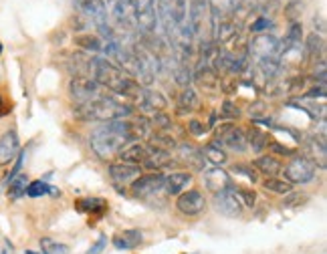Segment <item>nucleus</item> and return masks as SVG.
<instances>
[{"label": "nucleus", "mask_w": 327, "mask_h": 254, "mask_svg": "<svg viewBox=\"0 0 327 254\" xmlns=\"http://www.w3.org/2000/svg\"><path fill=\"white\" fill-rule=\"evenodd\" d=\"M267 29H273V20H269L267 16H259L250 24V33H257V35H263Z\"/></svg>", "instance_id": "obj_38"}, {"label": "nucleus", "mask_w": 327, "mask_h": 254, "mask_svg": "<svg viewBox=\"0 0 327 254\" xmlns=\"http://www.w3.org/2000/svg\"><path fill=\"white\" fill-rule=\"evenodd\" d=\"M202 156H204V160H210L216 166H222V164H226V160H229V158H226V151L220 149V145H214V143H210V145L204 147Z\"/></svg>", "instance_id": "obj_32"}, {"label": "nucleus", "mask_w": 327, "mask_h": 254, "mask_svg": "<svg viewBox=\"0 0 327 254\" xmlns=\"http://www.w3.org/2000/svg\"><path fill=\"white\" fill-rule=\"evenodd\" d=\"M0 254H6V252H0Z\"/></svg>", "instance_id": "obj_52"}, {"label": "nucleus", "mask_w": 327, "mask_h": 254, "mask_svg": "<svg viewBox=\"0 0 327 254\" xmlns=\"http://www.w3.org/2000/svg\"><path fill=\"white\" fill-rule=\"evenodd\" d=\"M41 248L43 254H69V246L53 238H41Z\"/></svg>", "instance_id": "obj_33"}, {"label": "nucleus", "mask_w": 327, "mask_h": 254, "mask_svg": "<svg viewBox=\"0 0 327 254\" xmlns=\"http://www.w3.org/2000/svg\"><path fill=\"white\" fill-rule=\"evenodd\" d=\"M279 48H281V42L277 37L273 35H257L253 41L248 42V53L253 55L257 61H263V59H275L279 57Z\"/></svg>", "instance_id": "obj_8"}, {"label": "nucleus", "mask_w": 327, "mask_h": 254, "mask_svg": "<svg viewBox=\"0 0 327 254\" xmlns=\"http://www.w3.org/2000/svg\"><path fill=\"white\" fill-rule=\"evenodd\" d=\"M263 188L267 192H273V194H289L293 192V184H289L287 180H279V177H267L263 182Z\"/></svg>", "instance_id": "obj_28"}, {"label": "nucleus", "mask_w": 327, "mask_h": 254, "mask_svg": "<svg viewBox=\"0 0 327 254\" xmlns=\"http://www.w3.org/2000/svg\"><path fill=\"white\" fill-rule=\"evenodd\" d=\"M233 2H234V10H238L240 14H246L253 8H257L259 0H233Z\"/></svg>", "instance_id": "obj_39"}, {"label": "nucleus", "mask_w": 327, "mask_h": 254, "mask_svg": "<svg viewBox=\"0 0 327 254\" xmlns=\"http://www.w3.org/2000/svg\"><path fill=\"white\" fill-rule=\"evenodd\" d=\"M305 42H307V44H305V55H307L309 59H317L319 55H323L325 41H323V37H321V35L311 33V35L307 37V41H305Z\"/></svg>", "instance_id": "obj_26"}, {"label": "nucleus", "mask_w": 327, "mask_h": 254, "mask_svg": "<svg viewBox=\"0 0 327 254\" xmlns=\"http://www.w3.org/2000/svg\"><path fill=\"white\" fill-rule=\"evenodd\" d=\"M214 208H216V212L229 216V218H238L242 214L244 206L234 190H224V192L214 194Z\"/></svg>", "instance_id": "obj_11"}, {"label": "nucleus", "mask_w": 327, "mask_h": 254, "mask_svg": "<svg viewBox=\"0 0 327 254\" xmlns=\"http://www.w3.org/2000/svg\"><path fill=\"white\" fill-rule=\"evenodd\" d=\"M93 75L99 85L107 87L117 95H134L138 91V83L125 71L115 67L111 61L93 59Z\"/></svg>", "instance_id": "obj_2"}, {"label": "nucleus", "mask_w": 327, "mask_h": 254, "mask_svg": "<svg viewBox=\"0 0 327 254\" xmlns=\"http://www.w3.org/2000/svg\"><path fill=\"white\" fill-rule=\"evenodd\" d=\"M117 158L121 160V162H125V164H136V166H140V164H143L145 162V158H147V149L140 143V141H134V143H128L125 145L119 154H117Z\"/></svg>", "instance_id": "obj_20"}, {"label": "nucleus", "mask_w": 327, "mask_h": 254, "mask_svg": "<svg viewBox=\"0 0 327 254\" xmlns=\"http://www.w3.org/2000/svg\"><path fill=\"white\" fill-rule=\"evenodd\" d=\"M192 184V173L190 171H174L164 175V190L170 196H180L188 186Z\"/></svg>", "instance_id": "obj_15"}, {"label": "nucleus", "mask_w": 327, "mask_h": 254, "mask_svg": "<svg viewBox=\"0 0 327 254\" xmlns=\"http://www.w3.org/2000/svg\"><path fill=\"white\" fill-rule=\"evenodd\" d=\"M136 2V27L143 33H154L158 27L156 0H134Z\"/></svg>", "instance_id": "obj_9"}, {"label": "nucleus", "mask_w": 327, "mask_h": 254, "mask_svg": "<svg viewBox=\"0 0 327 254\" xmlns=\"http://www.w3.org/2000/svg\"><path fill=\"white\" fill-rule=\"evenodd\" d=\"M141 240H143V234L140 230H125L113 238V246L117 250H134L141 244Z\"/></svg>", "instance_id": "obj_21"}, {"label": "nucleus", "mask_w": 327, "mask_h": 254, "mask_svg": "<svg viewBox=\"0 0 327 254\" xmlns=\"http://www.w3.org/2000/svg\"><path fill=\"white\" fill-rule=\"evenodd\" d=\"M47 194H53V196H57L59 192H57V188L48 186V184H47V182H43V180L31 182V184L27 186V196H31V198H41V196H47Z\"/></svg>", "instance_id": "obj_29"}, {"label": "nucleus", "mask_w": 327, "mask_h": 254, "mask_svg": "<svg viewBox=\"0 0 327 254\" xmlns=\"http://www.w3.org/2000/svg\"><path fill=\"white\" fill-rule=\"evenodd\" d=\"M238 196L242 198V206H248V208H253V206H255V200H257L255 192H250V190H244V188H240V190H238Z\"/></svg>", "instance_id": "obj_42"}, {"label": "nucleus", "mask_w": 327, "mask_h": 254, "mask_svg": "<svg viewBox=\"0 0 327 254\" xmlns=\"http://www.w3.org/2000/svg\"><path fill=\"white\" fill-rule=\"evenodd\" d=\"M313 24H315V33H317V31H319V33H321V35H323V33H325V18H323V16H321V14H319V16H315V18H313Z\"/></svg>", "instance_id": "obj_47"}, {"label": "nucleus", "mask_w": 327, "mask_h": 254, "mask_svg": "<svg viewBox=\"0 0 327 254\" xmlns=\"http://www.w3.org/2000/svg\"><path fill=\"white\" fill-rule=\"evenodd\" d=\"M190 131L194 133V135H204V131H206V127L200 123V121H190Z\"/></svg>", "instance_id": "obj_46"}, {"label": "nucleus", "mask_w": 327, "mask_h": 254, "mask_svg": "<svg viewBox=\"0 0 327 254\" xmlns=\"http://www.w3.org/2000/svg\"><path fill=\"white\" fill-rule=\"evenodd\" d=\"M105 244H107V236H103V234H101V236L97 238V242H95V244L87 250V254H101V252H103V248H105Z\"/></svg>", "instance_id": "obj_43"}, {"label": "nucleus", "mask_w": 327, "mask_h": 254, "mask_svg": "<svg viewBox=\"0 0 327 254\" xmlns=\"http://www.w3.org/2000/svg\"><path fill=\"white\" fill-rule=\"evenodd\" d=\"M301 12H303V2L301 0H289L285 4V18L289 22H299Z\"/></svg>", "instance_id": "obj_37"}, {"label": "nucleus", "mask_w": 327, "mask_h": 254, "mask_svg": "<svg viewBox=\"0 0 327 254\" xmlns=\"http://www.w3.org/2000/svg\"><path fill=\"white\" fill-rule=\"evenodd\" d=\"M24 254H41V252H35V250H27Z\"/></svg>", "instance_id": "obj_50"}, {"label": "nucleus", "mask_w": 327, "mask_h": 254, "mask_svg": "<svg viewBox=\"0 0 327 254\" xmlns=\"http://www.w3.org/2000/svg\"><path fill=\"white\" fill-rule=\"evenodd\" d=\"M6 113H8V109H6V103H4V97H2V93H0V117L6 115Z\"/></svg>", "instance_id": "obj_49"}, {"label": "nucleus", "mask_w": 327, "mask_h": 254, "mask_svg": "<svg viewBox=\"0 0 327 254\" xmlns=\"http://www.w3.org/2000/svg\"><path fill=\"white\" fill-rule=\"evenodd\" d=\"M18 147H20V141H18V135L14 129L6 131L0 137V166L10 164L18 154Z\"/></svg>", "instance_id": "obj_18"}, {"label": "nucleus", "mask_w": 327, "mask_h": 254, "mask_svg": "<svg viewBox=\"0 0 327 254\" xmlns=\"http://www.w3.org/2000/svg\"><path fill=\"white\" fill-rule=\"evenodd\" d=\"M267 145H269V151H273L277 156H293V149L287 145H281L279 141H269Z\"/></svg>", "instance_id": "obj_41"}, {"label": "nucleus", "mask_w": 327, "mask_h": 254, "mask_svg": "<svg viewBox=\"0 0 327 254\" xmlns=\"http://www.w3.org/2000/svg\"><path fill=\"white\" fill-rule=\"evenodd\" d=\"M233 171H236V173H242L244 177H248V180H250V182H255V180H257V175H255V171H253V169H250L248 166H242V164H238V166H234V168H233Z\"/></svg>", "instance_id": "obj_45"}, {"label": "nucleus", "mask_w": 327, "mask_h": 254, "mask_svg": "<svg viewBox=\"0 0 327 254\" xmlns=\"http://www.w3.org/2000/svg\"><path fill=\"white\" fill-rule=\"evenodd\" d=\"M307 200V196L305 194H299V192H289L287 194V198L283 200V206H287V208H293L295 204H301V202H305Z\"/></svg>", "instance_id": "obj_40"}, {"label": "nucleus", "mask_w": 327, "mask_h": 254, "mask_svg": "<svg viewBox=\"0 0 327 254\" xmlns=\"http://www.w3.org/2000/svg\"><path fill=\"white\" fill-rule=\"evenodd\" d=\"M27 186H29V180L24 173H18L16 177L10 180V188H8V198L10 200H18L20 196L27 194Z\"/></svg>", "instance_id": "obj_27"}, {"label": "nucleus", "mask_w": 327, "mask_h": 254, "mask_svg": "<svg viewBox=\"0 0 327 254\" xmlns=\"http://www.w3.org/2000/svg\"><path fill=\"white\" fill-rule=\"evenodd\" d=\"M158 22L164 24V29L174 35V31L186 22L188 8L186 0H158Z\"/></svg>", "instance_id": "obj_5"}, {"label": "nucleus", "mask_w": 327, "mask_h": 254, "mask_svg": "<svg viewBox=\"0 0 327 254\" xmlns=\"http://www.w3.org/2000/svg\"><path fill=\"white\" fill-rule=\"evenodd\" d=\"M140 173H141V168L136 166V164L119 162V164H111V166H109V175L113 177L115 182H119V184L134 182L136 177H140Z\"/></svg>", "instance_id": "obj_19"}, {"label": "nucleus", "mask_w": 327, "mask_h": 254, "mask_svg": "<svg viewBox=\"0 0 327 254\" xmlns=\"http://www.w3.org/2000/svg\"><path fill=\"white\" fill-rule=\"evenodd\" d=\"M315 162L305 156H293V160L285 166V177L289 184H307L315 177Z\"/></svg>", "instance_id": "obj_6"}, {"label": "nucleus", "mask_w": 327, "mask_h": 254, "mask_svg": "<svg viewBox=\"0 0 327 254\" xmlns=\"http://www.w3.org/2000/svg\"><path fill=\"white\" fill-rule=\"evenodd\" d=\"M107 208V202L101 198H87L77 202V210L81 212H103Z\"/></svg>", "instance_id": "obj_31"}, {"label": "nucleus", "mask_w": 327, "mask_h": 254, "mask_svg": "<svg viewBox=\"0 0 327 254\" xmlns=\"http://www.w3.org/2000/svg\"><path fill=\"white\" fill-rule=\"evenodd\" d=\"M216 145H224L229 147L231 151H236V154H242V151L246 149V135L242 133V129H238V127H229L226 131L220 133L218 137V143Z\"/></svg>", "instance_id": "obj_17"}, {"label": "nucleus", "mask_w": 327, "mask_h": 254, "mask_svg": "<svg viewBox=\"0 0 327 254\" xmlns=\"http://www.w3.org/2000/svg\"><path fill=\"white\" fill-rule=\"evenodd\" d=\"M176 208H178L182 214L186 216H198L206 208V198L200 190H188L182 192L176 200Z\"/></svg>", "instance_id": "obj_13"}, {"label": "nucleus", "mask_w": 327, "mask_h": 254, "mask_svg": "<svg viewBox=\"0 0 327 254\" xmlns=\"http://www.w3.org/2000/svg\"><path fill=\"white\" fill-rule=\"evenodd\" d=\"M301 41H303V24L301 22H291V27L283 39V44L279 48V55L285 53V50H291V48H297L301 46Z\"/></svg>", "instance_id": "obj_22"}, {"label": "nucleus", "mask_w": 327, "mask_h": 254, "mask_svg": "<svg viewBox=\"0 0 327 254\" xmlns=\"http://www.w3.org/2000/svg\"><path fill=\"white\" fill-rule=\"evenodd\" d=\"M188 24L192 29V35L196 39H204L212 31V12L208 6V0H190L188 6Z\"/></svg>", "instance_id": "obj_4"}, {"label": "nucleus", "mask_w": 327, "mask_h": 254, "mask_svg": "<svg viewBox=\"0 0 327 254\" xmlns=\"http://www.w3.org/2000/svg\"><path fill=\"white\" fill-rule=\"evenodd\" d=\"M180 107L182 109H188V111H194L198 107V95L194 89L186 87L182 93H180Z\"/></svg>", "instance_id": "obj_35"}, {"label": "nucleus", "mask_w": 327, "mask_h": 254, "mask_svg": "<svg viewBox=\"0 0 327 254\" xmlns=\"http://www.w3.org/2000/svg\"><path fill=\"white\" fill-rule=\"evenodd\" d=\"M234 109V105L231 103V101H226V103L222 105V113L224 115H238V111H233Z\"/></svg>", "instance_id": "obj_48"}, {"label": "nucleus", "mask_w": 327, "mask_h": 254, "mask_svg": "<svg viewBox=\"0 0 327 254\" xmlns=\"http://www.w3.org/2000/svg\"><path fill=\"white\" fill-rule=\"evenodd\" d=\"M79 115L85 119H95V121H115V119H125L132 115V109L128 105L117 103L111 97H97L95 101L83 103L79 109Z\"/></svg>", "instance_id": "obj_3"}, {"label": "nucleus", "mask_w": 327, "mask_h": 254, "mask_svg": "<svg viewBox=\"0 0 327 254\" xmlns=\"http://www.w3.org/2000/svg\"><path fill=\"white\" fill-rule=\"evenodd\" d=\"M176 81H178L180 85H188V81H190V71H188L186 65H182L178 71H176Z\"/></svg>", "instance_id": "obj_44"}, {"label": "nucleus", "mask_w": 327, "mask_h": 254, "mask_svg": "<svg viewBox=\"0 0 327 254\" xmlns=\"http://www.w3.org/2000/svg\"><path fill=\"white\" fill-rule=\"evenodd\" d=\"M180 158L190 166V168H194V169H198V171H202L204 169V156H202V151H198L196 147H192V145H180Z\"/></svg>", "instance_id": "obj_24"}, {"label": "nucleus", "mask_w": 327, "mask_h": 254, "mask_svg": "<svg viewBox=\"0 0 327 254\" xmlns=\"http://www.w3.org/2000/svg\"><path fill=\"white\" fill-rule=\"evenodd\" d=\"M145 105L154 107V109H158V111H164V109L168 107V101H166V97H164L162 93H158V91H147V93H145Z\"/></svg>", "instance_id": "obj_36"}, {"label": "nucleus", "mask_w": 327, "mask_h": 254, "mask_svg": "<svg viewBox=\"0 0 327 254\" xmlns=\"http://www.w3.org/2000/svg\"><path fill=\"white\" fill-rule=\"evenodd\" d=\"M69 91L73 95V99H77L79 103H89V101H95L99 95V83L91 77H75L69 83Z\"/></svg>", "instance_id": "obj_10"}, {"label": "nucleus", "mask_w": 327, "mask_h": 254, "mask_svg": "<svg viewBox=\"0 0 327 254\" xmlns=\"http://www.w3.org/2000/svg\"><path fill=\"white\" fill-rule=\"evenodd\" d=\"M248 143H250V147H253L255 151H261L269 141H267V135L263 133V131H259V127H250L248 129V139H246Z\"/></svg>", "instance_id": "obj_34"}, {"label": "nucleus", "mask_w": 327, "mask_h": 254, "mask_svg": "<svg viewBox=\"0 0 327 254\" xmlns=\"http://www.w3.org/2000/svg\"><path fill=\"white\" fill-rule=\"evenodd\" d=\"M162 186H164V173L154 171V173H145V175L136 177L134 184H132V190L136 196L145 198V196L158 194L162 190Z\"/></svg>", "instance_id": "obj_14"}, {"label": "nucleus", "mask_w": 327, "mask_h": 254, "mask_svg": "<svg viewBox=\"0 0 327 254\" xmlns=\"http://www.w3.org/2000/svg\"><path fill=\"white\" fill-rule=\"evenodd\" d=\"M0 55H2V42H0Z\"/></svg>", "instance_id": "obj_51"}, {"label": "nucleus", "mask_w": 327, "mask_h": 254, "mask_svg": "<svg viewBox=\"0 0 327 254\" xmlns=\"http://www.w3.org/2000/svg\"><path fill=\"white\" fill-rule=\"evenodd\" d=\"M204 184L208 190L216 192H224V190H233V182H231V175L226 173L220 168H210L204 169Z\"/></svg>", "instance_id": "obj_16"}, {"label": "nucleus", "mask_w": 327, "mask_h": 254, "mask_svg": "<svg viewBox=\"0 0 327 254\" xmlns=\"http://www.w3.org/2000/svg\"><path fill=\"white\" fill-rule=\"evenodd\" d=\"M208 6L212 12V27L218 20H224L234 12V2L233 0H208Z\"/></svg>", "instance_id": "obj_23"}, {"label": "nucleus", "mask_w": 327, "mask_h": 254, "mask_svg": "<svg viewBox=\"0 0 327 254\" xmlns=\"http://www.w3.org/2000/svg\"><path fill=\"white\" fill-rule=\"evenodd\" d=\"M75 42L81 44L83 48L87 50H93V53H99V50H103V41L99 39L97 35H79L77 39H75Z\"/></svg>", "instance_id": "obj_30"}, {"label": "nucleus", "mask_w": 327, "mask_h": 254, "mask_svg": "<svg viewBox=\"0 0 327 254\" xmlns=\"http://www.w3.org/2000/svg\"><path fill=\"white\" fill-rule=\"evenodd\" d=\"M143 135L141 127L136 123H130L125 119H115V121H105L103 125L95 127L91 131V149L101 160H111L119 151L128 145V141L138 139Z\"/></svg>", "instance_id": "obj_1"}, {"label": "nucleus", "mask_w": 327, "mask_h": 254, "mask_svg": "<svg viewBox=\"0 0 327 254\" xmlns=\"http://www.w3.org/2000/svg\"><path fill=\"white\" fill-rule=\"evenodd\" d=\"M107 14L113 18L117 29L130 31L136 27V2L134 0H109Z\"/></svg>", "instance_id": "obj_7"}, {"label": "nucleus", "mask_w": 327, "mask_h": 254, "mask_svg": "<svg viewBox=\"0 0 327 254\" xmlns=\"http://www.w3.org/2000/svg\"><path fill=\"white\" fill-rule=\"evenodd\" d=\"M255 166H257L263 173H267L269 177H273L275 173L281 171V162L277 160L275 156H261V158L255 160Z\"/></svg>", "instance_id": "obj_25"}, {"label": "nucleus", "mask_w": 327, "mask_h": 254, "mask_svg": "<svg viewBox=\"0 0 327 254\" xmlns=\"http://www.w3.org/2000/svg\"><path fill=\"white\" fill-rule=\"evenodd\" d=\"M77 10L89 18L95 27H105L107 22V4L105 0H75Z\"/></svg>", "instance_id": "obj_12"}]
</instances>
